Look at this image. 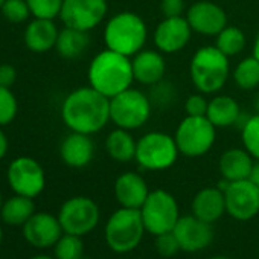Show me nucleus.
<instances>
[{"instance_id":"obj_32","label":"nucleus","mask_w":259,"mask_h":259,"mask_svg":"<svg viewBox=\"0 0 259 259\" xmlns=\"http://www.w3.org/2000/svg\"><path fill=\"white\" fill-rule=\"evenodd\" d=\"M19 111L16 95L8 87H0V126L10 125Z\"/></svg>"},{"instance_id":"obj_27","label":"nucleus","mask_w":259,"mask_h":259,"mask_svg":"<svg viewBox=\"0 0 259 259\" xmlns=\"http://www.w3.org/2000/svg\"><path fill=\"white\" fill-rule=\"evenodd\" d=\"M35 206L32 203V198L16 195L5 201L2 204V220L10 226H23L32 215H34Z\"/></svg>"},{"instance_id":"obj_44","label":"nucleus","mask_w":259,"mask_h":259,"mask_svg":"<svg viewBox=\"0 0 259 259\" xmlns=\"http://www.w3.org/2000/svg\"><path fill=\"white\" fill-rule=\"evenodd\" d=\"M31 259H57V257H51V256H43V254H40V256H34V257H31Z\"/></svg>"},{"instance_id":"obj_6","label":"nucleus","mask_w":259,"mask_h":259,"mask_svg":"<svg viewBox=\"0 0 259 259\" xmlns=\"http://www.w3.org/2000/svg\"><path fill=\"white\" fill-rule=\"evenodd\" d=\"M153 104L150 96L130 87L110 99V120L117 126L133 132L142 128L151 117Z\"/></svg>"},{"instance_id":"obj_18","label":"nucleus","mask_w":259,"mask_h":259,"mask_svg":"<svg viewBox=\"0 0 259 259\" xmlns=\"http://www.w3.org/2000/svg\"><path fill=\"white\" fill-rule=\"evenodd\" d=\"M150 192L145 179L133 171L120 174L114 183V197L120 207L141 209Z\"/></svg>"},{"instance_id":"obj_25","label":"nucleus","mask_w":259,"mask_h":259,"mask_svg":"<svg viewBox=\"0 0 259 259\" xmlns=\"http://www.w3.org/2000/svg\"><path fill=\"white\" fill-rule=\"evenodd\" d=\"M136 147H138V141L133 138L132 132H128V130H123V128H117V126L116 130L108 133L105 139L107 154L113 160L120 162V163L135 160Z\"/></svg>"},{"instance_id":"obj_41","label":"nucleus","mask_w":259,"mask_h":259,"mask_svg":"<svg viewBox=\"0 0 259 259\" xmlns=\"http://www.w3.org/2000/svg\"><path fill=\"white\" fill-rule=\"evenodd\" d=\"M250 180L259 188V160H254V165H253V169L250 174Z\"/></svg>"},{"instance_id":"obj_45","label":"nucleus","mask_w":259,"mask_h":259,"mask_svg":"<svg viewBox=\"0 0 259 259\" xmlns=\"http://www.w3.org/2000/svg\"><path fill=\"white\" fill-rule=\"evenodd\" d=\"M210 259H230V257H227V256H213Z\"/></svg>"},{"instance_id":"obj_13","label":"nucleus","mask_w":259,"mask_h":259,"mask_svg":"<svg viewBox=\"0 0 259 259\" xmlns=\"http://www.w3.org/2000/svg\"><path fill=\"white\" fill-rule=\"evenodd\" d=\"M224 197L226 212L238 221H248L259 213V188L250 179L230 182Z\"/></svg>"},{"instance_id":"obj_12","label":"nucleus","mask_w":259,"mask_h":259,"mask_svg":"<svg viewBox=\"0 0 259 259\" xmlns=\"http://www.w3.org/2000/svg\"><path fill=\"white\" fill-rule=\"evenodd\" d=\"M8 183L17 195L35 198L46 186L45 169L32 157H17L8 168Z\"/></svg>"},{"instance_id":"obj_42","label":"nucleus","mask_w":259,"mask_h":259,"mask_svg":"<svg viewBox=\"0 0 259 259\" xmlns=\"http://www.w3.org/2000/svg\"><path fill=\"white\" fill-rule=\"evenodd\" d=\"M253 57L259 61V32L254 38V43H253Z\"/></svg>"},{"instance_id":"obj_31","label":"nucleus","mask_w":259,"mask_h":259,"mask_svg":"<svg viewBox=\"0 0 259 259\" xmlns=\"http://www.w3.org/2000/svg\"><path fill=\"white\" fill-rule=\"evenodd\" d=\"M84 244L81 236L66 233L55 244V257L57 259H78L82 256Z\"/></svg>"},{"instance_id":"obj_49","label":"nucleus","mask_w":259,"mask_h":259,"mask_svg":"<svg viewBox=\"0 0 259 259\" xmlns=\"http://www.w3.org/2000/svg\"><path fill=\"white\" fill-rule=\"evenodd\" d=\"M78 259H89V257H84V256H81V257H78Z\"/></svg>"},{"instance_id":"obj_20","label":"nucleus","mask_w":259,"mask_h":259,"mask_svg":"<svg viewBox=\"0 0 259 259\" xmlns=\"http://www.w3.org/2000/svg\"><path fill=\"white\" fill-rule=\"evenodd\" d=\"M60 156L70 168L87 166L95 156V142L89 135L70 132L60 145Z\"/></svg>"},{"instance_id":"obj_39","label":"nucleus","mask_w":259,"mask_h":259,"mask_svg":"<svg viewBox=\"0 0 259 259\" xmlns=\"http://www.w3.org/2000/svg\"><path fill=\"white\" fill-rule=\"evenodd\" d=\"M17 79V70L11 64H0V87L11 89Z\"/></svg>"},{"instance_id":"obj_43","label":"nucleus","mask_w":259,"mask_h":259,"mask_svg":"<svg viewBox=\"0 0 259 259\" xmlns=\"http://www.w3.org/2000/svg\"><path fill=\"white\" fill-rule=\"evenodd\" d=\"M254 110H256V113H259V92L254 98Z\"/></svg>"},{"instance_id":"obj_19","label":"nucleus","mask_w":259,"mask_h":259,"mask_svg":"<svg viewBox=\"0 0 259 259\" xmlns=\"http://www.w3.org/2000/svg\"><path fill=\"white\" fill-rule=\"evenodd\" d=\"M135 81L142 85H154L160 82L166 72L163 54L154 49H142L132 57Z\"/></svg>"},{"instance_id":"obj_23","label":"nucleus","mask_w":259,"mask_h":259,"mask_svg":"<svg viewBox=\"0 0 259 259\" xmlns=\"http://www.w3.org/2000/svg\"><path fill=\"white\" fill-rule=\"evenodd\" d=\"M58 34L60 31L54 20L34 17V20L26 26L25 45L29 51L35 54H45L55 48Z\"/></svg>"},{"instance_id":"obj_24","label":"nucleus","mask_w":259,"mask_h":259,"mask_svg":"<svg viewBox=\"0 0 259 259\" xmlns=\"http://www.w3.org/2000/svg\"><path fill=\"white\" fill-rule=\"evenodd\" d=\"M239 104L229 95H217L209 101L206 117L217 128H229L236 125L238 117L241 114Z\"/></svg>"},{"instance_id":"obj_34","label":"nucleus","mask_w":259,"mask_h":259,"mask_svg":"<svg viewBox=\"0 0 259 259\" xmlns=\"http://www.w3.org/2000/svg\"><path fill=\"white\" fill-rule=\"evenodd\" d=\"M148 96H150V101H151L153 107L165 108V107L171 105V104L176 101L177 93H176L174 84H171V82L162 79L160 82L151 85V90H150Z\"/></svg>"},{"instance_id":"obj_3","label":"nucleus","mask_w":259,"mask_h":259,"mask_svg":"<svg viewBox=\"0 0 259 259\" xmlns=\"http://www.w3.org/2000/svg\"><path fill=\"white\" fill-rule=\"evenodd\" d=\"M148 40V28L144 19L132 11L114 14L104 28V43L107 49L126 57H135L145 49Z\"/></svg>"},{"instance_id":"obj_37","label":"nucleus","mask_w":259,"mask_h":259,"mask_svg":"<svg viewBox=\"0 0 259 259\" xmlns=\"http://www.w3.org/2000/svg\"><path fill=\"white\" fill-rule=\"evenodd\" d=\"M209 107V101L206 99L204 93H194L188 96L185 102V110L188 116H206Z\"/></svg>"},{"instance_id":"obj_2","label":"nucleus","mask_w":259,"mask_h":259,"mask_svg":"<svg viewBox=\"0 0 259 259\" xmlns=\"http://www.w3.org/2000/svg\"><path fill=\"white\" fill-rule=\"evenodd\" d=\"M87 78L90 87L111 99L135 82L132 58L111 49L101 51L90 61Z\"/></svg>"},{"instance_id":"obj_1","label":"nucleus","mask_w":259,"mask_h":259,"mask_svg":"<svg viewBox=\"0 0 259 259\" xmlns=\"http://www.w3.org/2000/svg\"><path fill=\"white\" fill-rule=\"evenodd\" d=\"M61 119L70 132L95 135L110 122V98L93 87H79L70 92L61 105Z\"/></svg>"},{"instance_id":"obj_35","label":"nucleus","mask_w":259,"mask_h":259,"mask_svg":"<svg viewBox=\"0 0 259 259\" xmlns=\"http://www.w3.org/2000/svg\"><path fill=\"white\" fill-rule=\"evenodd\" d=\"M0 11H2V16L11 23H22L31 16V10L26 0H5Z\"/></svg>"},{"instance_id":"obj_48","label":"nucleus","mask_w":259,"mask_h":259,"mask_svg":"<svg viewBox=\"0 0 259 259\" xmlns=\"http://www.w3.org/2000/svg\"><path fill=\"white\" fill-rule=\"evenodd\" d=\"M0 209H2V195H0Z\"/></svg>"},{"instance_id":"obj_15","label":"nucleus","mask_w":259,"mask_h":259,"mask_svg":"<svg viewBox=\"0 0 259 259\" xmlns=\"http://www.w3.org/2000/svg\"><path fill=\"white\" fill-rule=\"evenodd\" d=\"M192 29L185 16L165 17L154 29L153 41L162 54H177L183 51L192 37Z\"/></svg>"},{"instance_id":"obj_29","label":"nucleus","mask_w":259,"mask_h":259,"mask_svg":"<svg viewBox=\"0 0 259 259\" xmlns=\"http://www.w3.org/2000/svg\"><path fill=\"white\" fill-rule=\"evenodd\" d=\"M233 81L241 90L259 87V61L253 55L242 58L233 69Z\"/></svg>"},{"instance_id":"obj_28","label":"nucleus","mask_w":259,"mask_h":259,"mask_svg":"<svg viewBox=\"0 0 259 259\" xmlns=\"http://www.w3.org/2000/svg\"><path fill=\"white\" fill-rule=\"evenodd\" d=\"M245 34L238 26L227 25L217 37H215V46L229 58L239 55L245 48Z\"/></svg>"},{"instance_id":"obj_21","label":"nucleus","mask_w":259,"mask_h":259,"mask_svg":"<svg viewBox=\"0 0 259 259\" xmlns=\"http://www.w3.org/2000/svg\"><path fill=\"white\" fill-rule=\"evenodd\" d=\"M191 209H192V215L212 224V223L218 221L226 212L224 192L218 186L204 188L195 194Z\"/></svg>"},{"instance_id":"obj_8","label":"nucleus","mask_w":259,"mask_h":259,"mask_svg":"<svg viewBox=\"0 0 259 259\" xmlns=\"http://www.w3.org/2000/svg\"><path fill=\"white\" fill-rule=\"evenodd\" d=\"M179 154L174 136L163 132H150L138 141L135 160L147 171H165L177 162Z\"/></svg>"},{"instance_id":"obj_26","label":"nucleus","mask_w":259,"mask_h":259,"mask_svg":"<svg viewBox=\"0 0 259 259\" xmlns=\"http://www.w3.org/2000/svg\"><path fill=\"white\" fill-rule=\"evenodd\" d=\"M89 45H90L89 32L64 26V29H61L58 34L55 49L63 58L73 60L81 57L87 51Z\"/></svg>"},{"instance_id":"obj_30","label":"nucleus","mask_w":259,"mask_h":259,"mask_svg":"<svg viewBox=\"0 0 259 259\" xmlns=\"http://www.w3.org/2000/svg\"><path fill=\"white\" fill-rule=\"evenodd\" d=\"M241 141L250 156L254 160H259V113L250 116L241 128Z\"/></svg>"},{"instance_id":"obj_14","label":"nucleus","mask_w":259,"mask_h":259,"mask_svg":"<svg viewBox=\"0 0 259 259\" xmlns=\"http://www.w3.org/2000/svg\"><path fill=\"white\" fill-rule=\"evenodd\" d=\"M185 17L194 32L206 37H217L227 26L226 11L209 0H200L192 4Z\"/></svg>"},{"instance_id":"obj_46","label":"nucleus","mask_w":259,"mask_h":259,"mask_svg":"<svg viewBox=\"0 0 259 259\" xmlns=\"http://www.w3.org/2000/svg\"><path fill=\"white\" fill-rule=\"evenodd\" d=\"M2 238H4V233H2V227H0V245H2Z\"/></svg>"},{"instance_id":"obj_36","label":"nucleus","mask_w":259,"mask_h":259,"mask_svg":"<svg viewBox=\"0 0 259 259\" xmlns=\"http://www.w3.org/2000/svg\"><path fill=\"white\" fill-rule=\"evenodd\" d=\"M154 245H156V250L160 256H165V257H171V256H176L182 248H180V244L174 235V232H166V233H162V235H157L156 236V241H154Z\"/></svg>"},{"instance_id":"obj_33","label":"nucleus","mask_w":259,"mask_h":259,"mask_svg":"<svg viewBox=\"0 0 259 259\" xmlns=\"http://www.w3.org/2000/svg\"><path fill=\"white\" fill-rule=\"evenodd\" d=\"M31 14L35 19H48L54 20L60 17L63 0H26Z\"/></svg>"},{"instance_id":"obj_16","label":"nucleus","mask_w":259,"mask_h":259,"mask_svg":"<svg viewBox=\"0 0 259 259\" xmlns=\"http://www.w3.org/2000/svg\"><path fill=\"white\" fill-rule=\"evenodd\" d=\"M172 232L180 244V248L189 253L206 248L213 239V230L210 224L197 218L195 215L180 217Z\"/></svg>"},{"instance_id":"obj_17","label":"nucleus","mask_w":259,"mask_h":259,"mask_svg":"<svg viewBox=\"0 0 259 259\" xmlns=\"http://www.w3.org/2000/svg\"><path fill=\"white\" fill-rule=\"evenodd\" d=\"M61 233L63 227L60 224L58 217H54L48 212L34 213L23 224L25 239L38 248L55 245L57 241L61 238Z\"/></svg>"},{"instance_id":"obj_22","label":"nucleus","mask_w":259,"mask_h":259,"mask_svg":"<svg viewBox=\"0 0 259 259\" xmlns=\"http://www.w3.org/2000/svg\"><path fill=\"white\" fill-rule=\"evenodd\" d=\"M254 159L245 148H229L226 150L218 162V169L223 179L229 182H238L250 179Z\"/></svg>"},{"instance_id":"obj_7","label":"nucleus","mask_w":259,"mask_h":259,"mask_svg":"<svg viewBox=\"0 0 259 259\" xmlns=\"http://www.w3.org/2000/svg\"><path fill=\"white\" fill-rule=\"evenodd\" d=\"M174 139L180 154L201 157L209 153L217 139V126L206 116H186L177 125Z\"/></svg>"},{"instance_id":"obj_40","label":"nucleus","mask_w":259,"mask_h":259,"mask_svg":"<svg viewBox=\"0 0 259 259\" xmlns=\"http://www.w3.org/2000/svg\"><path fill=\"white\" fill-rule=\"evenodd\" d=\"M8 139H7V136H5V133L2 132V128H0V160H2L5 156H7V153H8Z\"/></svg>"},{"instance_id":"obj_47","label":"nucleus","mask_w":259,"mask_h":259,"mask_svg":"<svg viewBox=\"0 0 259 259\" xmlns=\"http://www.w3.org/2000/svg\"><path fill=\"white\" fill-rule=\"evenodd\" d=\"M5 4V0H0V8H2V5Z\"/></svg>"},{"instance_id":"obj_9","label":"nucleus","mask_w":259,"mask_h":259,"mask_svg":"<svg viewBox=\"0 0 259 259\" xmlns=\"http://www.w3.org/2000/svg\"><path fill=\"white\" fill-rule=\"evenodd\" d=\"M139 210L145 230L154 236L172 232L180 218L177 200L165 189L151 191Z\"/></svg>"},{"instance_id":"obj_4","label":"nucleus","mask_w":259,"mask_h":259,"mask_svg":"<svg viewBox=\"0 0 259 259\" xmlns=\"http://www.w3.org/2000/svg\"><path fill=\"white\" fill-rule=\"evenodd\" d=\"M230 75L229 57L215 45L200 48L191 58L189 76L197 92L204 95L218 93Z\"/></svg>"},{"instance_id":"obj_10","label":"nucleus","mask_w":259,"mask_h":259,"mask_svg":"<svg viewBox=\"0 0 259 259\" xmlns=\"http://www.w3.org/2000/svg\"><path fill=\"white\" fill-rule=\"evenodd\" d=\"M99 215V207L92 198L73 197L61 206L58 220L64 233L82 236L98 226Z\"/></svg>"},{"instance_id":"obj_5","label":"nucleus","mask_w":259,"mask_h":259,"mask_svg":"<svg viewBox=\"0 0 259 259\" xmlns=\"http://www.w3.org/2000/svg\"><path fill=\"white\" fill-rule=\"evenodd\" d=\"M145 232L139 209L120 207L105 224V241L113 251L128 253L141 244Z\"/></svg>"},{"instance_id":"obj_38","label":"nucleus","mask_w":259,"mask_h":259,"mask_svg":"<svg viewBox=\"0 0 259 259\" xmlns=\"http://www.w3.org/2000/svg\"><path fill=\"white\" fill-rule=\"evenodd\" d=\"M185 10V0H162L160 2V11L163 17H182Z\"/></svg>"},{"instance_id":"obj_11","label":"nucleus","mask_w":259,"mask_h":259,"mask_svg":"<svg viewBox=\"0 0 259 259\" xmlns=\"http://www.w3.org/2000/svg\"><path fill=\"white\" fill-rule=\"evenodd\" d=\"M107 0H63L60 19L67 28L92 31L105 19Z\"/></svg>"}]
</instances>
